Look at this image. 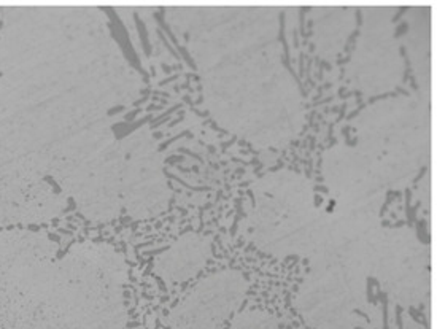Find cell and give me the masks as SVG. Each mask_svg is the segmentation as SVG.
<instances>
[{
	"label": "cell",
	"mask_w": 437,
	"mask_h": 329,
	"mask_svg": "<svg viewBox=\"0 0 437 329\" xmlns=\"http://www.w3.org/2000/svg\"><path fill=\"white\" fill-rule=\"evenodd\" d=\"M213 254V242L212 238L190 232L183 236L180 240L168 248L162 254L158 268L162 274L174 282H186L198 275L207 268Z\"/></svg>",
	"instance_id": "cell-2"
},
{
	"label": "cell",
	"mask_w": 437,
	"mask_h": 329,
	"mask_svg": "<svg viewBox=\"0 0 437 329\" xmlns=\"http://www.w3.org/2000/svg\"><path fill=\"white\" fill-rule=\"evenodd\" d=\"M248 288V278L237 269H221L207 275L176 307L175 329H218L240 307Z\"/></svg>",
	"instance_id": "cell-1"
},
{
	"label": "cell",
	"mask_w": 437,
	"mask_h": 329,
	"mask_svg": "<svg viewBox=\"0 0 437 329\" xmlns=\"http://www.w3.org/2000/svg\"><path fill=\"white\" fill-rule=\"evenodd\" d=\"M230 329H278V323L262 310H246L234 320Z\"/></svg>",
	"instance_id": "cell-3"
}]
</instances>
